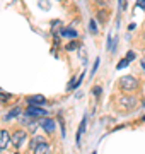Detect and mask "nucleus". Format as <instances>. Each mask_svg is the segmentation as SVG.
Here are the masks:
<instances>
[{
	"label": "nucleus",
	"mask_w": 145,
	"mask_h": 154,
	"mask_svg": "<svg viewBox=\"0 0 145 154\" xmlns=\"http://www.w3.org/2000/svg\"><path fill=\"white\" fill-rule=\"evenodd\" d=\"M80 57H82V62L85 63V62H87V58H85V50H84V48L80 50Z\"/></svg>",
	"instance_id": "f3484780"
},
{
	"label": "nucleus",
	"mask_w": 145,
	"mask_h": 154,
	"mask_svg": "<svg viewBox=\"0 0 145 154\" xmlns=\"http://www.w3.org/2000/svg\"><path fill=\"white\" fill-rule=\"evenodd\" d=\"M144 120H145V116H144Z\"/></svg>",
	"instance_id": "a878e982"
},
{
	"label": "nucleus",
	"mask_w": 145,
	"mask_h": 154,
	"mask_svg": "<svg viewBox=\"0 0 145 154\" xmlns=\"http://www.w3.org/2000/svg\"><path fill=\"white\" fill-rule=\"evenodd\" d=\"M12 144H14V147H22V144H24V140L28 139V135H26V132L24 130H16V132L12 134Z\"/></svg>",
	"instance_id": "f03ea898"
},
{
	"label": "nucleus",
	"mask_w": 145,
	"mask_h": 154,
	"mask_svg": "<svg viewBox=\"0 0 145 154\" xmlns=\"http://www.w3.org/2000/svg\"><path fill=\"white\" fill-rule=\"evenodd\" d=\"M89 31L92 34H97V29H96V22L92 21V19H90V22H89Z\"/></svg>",
	"instance_id": "ddd939ff"
},
{
	"label": "nucleus",
	"mask_w": 145,
	"mask_h": 154,
	"mask_svg": "<svg viewBox=\"0 0 145 154\" xmlns=\"http://www.w3.org/2000/svg\"><path fill=\"white\" fill-rule=\"evenodd\" d=\"M61 34H63V36H67V38H75V36H77V31H75V29H61Z\"/></svg>",
	"instance_id": "9d476101"
},
{
	"label": "nucleus",
	"mask_w": 145,
	"mask_h": 154,
	"mask_svg": "<svg viewBox=\"0 0 145 154\" xmlns=\"http://www.w3.org/2000/svg\"><path fill=\"white\" fill-rule=\"evenodd\" d=\"M97 67H99V60H96V63H94V69H92V74L96 72V69H97Z\"/></svg>",
	"instance_id": "412c9836"
},
{
	"label": "nucleus",
	"mask_w": 145,
	"mask_h": 154,
	"mask_svg": "<svg viewBox=\"0 0 145 154\" xmlns=\"http://www.w3.org/2000/svg\"><path fill=\"white\" fill-rule=\"evenodd\" d=\"M114 45H116V39L113 38V34H109V38H108V48L113 51L114 50Z\"/></svg>",
	"instance_id": "9b49d317"
},
{
	"label": "nucleus",
	"mask_w": 145,
	"mask_h": 154,
	"mask_svg": "<svg viewBox=\"0 0 145 154\" xmlns=\"http://www.w3.org/2000/svg\"><path fill=\"white\" fill-rule=\"evenodd\" d=\"M97 16H99V21H101V22H104V12H99Z\"/></svg>",
	"instance_id": "aec40b11"
},
{
	"label": "nucleus",
	"mask_w": 145,
	"mask_h": 154,
	"mask_svg": "<svg viewBox=\"0 0 145 154\" xmlns=\"http://www.w3.org/2000/svg\"><path fill=\"white\" fill-rule=\"evenodd\" d=\"M39 125L43 127V130L48 132V134H51L55 130V122L51 120V118H41V120H39Z\"/></svg>",
	"instance_id": "20e7f679"
},
{
	"label": "nucleus",
	"mask_w": 145,
	"mask_h": 154,
	"mask_svg": "<svg viewBox=\"0 0 145 154\" xmlns=\"http://www.w3.org/2000/svg\"><path fill=\"white\" fill-rule=\"evenodd\" d=\"M28 113L31 116H45L46 115V111L43 110V108H39V105H33V103H31V106L28 108Z\"/></svg>",
	"instance_id": "39448f33"
},
{
	"label": "nucleus",
	"mask_w": 145,
	"mask_h": 154,
	"mask_svg": "<svg viewBox=\"0 0 145 154\" xmlns=\"http://www.w3.org/2000/svg\"><path fill=\"white\" fill-rule=\"evenodd\" d=\"M7 98H10L7 93H4V91H0V99H7Z\"/></svg>",
	"instance_id": "a211bd4d"
},
{
	"label": "nucleus",
	"mask_w": 145,
	"mask_h": 154,
	"mask_svg": "<svg viewBox=\"0 0 145 154\" xmlns=\"http://www.w3.org/2000/svg\"><path fill=\"white\" fill-rule=\"evenodd\" d=\"M94 94H96V96H99V94H101V88H96L94 89Z\"/></svg>",
	"instance_id": "4be33fe9"
},
{
	"label": "nucleus",
	"mask_w": 145,
	"mask_h": 154,
	"mask_svg": "<svg viewBox=\"0 0 145 154\" xmlns=\"http://www.w3.org/2000/svg\"><path fill=\"white\" fill-rule=\"evenodd\" d=\"M9 139H10V135H9V132H7V130H2V132H0V147H2V149L7 147Z\"/></svg>",
	"instance_id": "0eeeda50"
},
{
	"label": "nucleus",
	"mask_w": 145,
	"mask_h": 154,
	"mask_svg": "<svg viewBox=\"0 0 145 154\" xmlns=\"http://www.w3.org/2000/svg\"><path fill=\"white\" fill-rule=\"evenodd\" d=\"M51 149H50V146L43 140V142H39V144H36L34 146V152H38V154H48Z\"/></svg>",
	"instance_id": "423d86ee"
},
{
	"label": "nucleus",
	"mask_w": 145,
	"mask_h": 154,
	"mask_svg": "<svg viewBox=\"0 0 145 154\" xmlns=\"http://www.w3.org/2000/svg\"><path fill=\"white\" fill-rule=\"evenodd\" d=\"M97 4H108V0H96Z\"/></svg>",
	"instance_id": "5701e85b"
},
{
	"label": "nucleus",
	"mask_w": 145,
	"mask_h": 154,
	"mask_svg": "<svg viewBox=\"0 0 145 154\" xmlns=\"http://www.w3.org/2000/svg\"><path fill=\"white\" fill-rule=\"evenodd\" d=\"M137 79L132 75H123L121 79H120V88L123 89V91H133V89H137Z\"/></svg>",
	"instance_id": "f257e3e1"
},
{
	"label": "nucleus",
	"mask_w": 145,
	"mask_h": 154,
	"mask_svg": "<svg viewBox=\"0 0 145 154\" xmlns=\"http://www.w3.org/2000/svg\"><path fill=\"white\" fill-rule=\"evenodd\" d=\"M0 151H2V147H0Z\"/></svg>",
	"instance_id": "393cba45"
},
{
	"label": "nucleus",
	"mask_w": 145,
	"mask_h": 154,
	"mask_svg": "<svg viewBox=\"0 0 145 154\" xmlns=\"http://www.w3.org/2000/svg\"><path fill=\"white\" fill-rule=\"evenodd\" d=\"M19 113H21V108H14V110H12L10 113H9V115L5 116V118H7V120H10V118H14V116H17Z\"/></svg>",
	"instance_id": "f8f14e48"
},
{
	"label": "nucleus",
	"mask_w": 145,
	"mask_h": 154,
	"mask_svg": "<svg viewBox=\"0 0 145 154\" xmlns=\"http://www.w3.org/2000/svg\"><path fill=\"white\" fill-rule=\"evenodd\" d=\"M77 46H78V45H77V41H73V43H70V45L67 46V50H75Z\"/></svg>",
	"instance_id": "dca6fc26"
},
{
	"label": "nucleus",
	"mask_w": 145,
	"mask_h": 154,
	"mask_svg": "<svg viewBox=\"0 0 145 154\" xmlns=\"http://www.w3.org/2000/svg\"><path fill=\"white\" fill-rule=\"evenodd\" d=\"M135 106H137V99H135L133 96H123V98L120 99V108H123L125 111L133 110Z\"/></svg>",
	"instance_id": "7ed1b4c3"
},
{
	"label": "nucleus",
	"mask_w": 145,
	"mask_h": 154,
	"mask_svg": "<svg viewBox=\"0 0 145 154\" xmlns=\"http://www.w3.org/2000/svg\"><path fill=\"white\" fill-rule=\"evenodd\" d=\"M128 63H130L128 58H123V60H120V63H118V70H120V69H123V67H126Z\"/></svg>",
	"instance_id": "4468645a"
},
{
	"label": "nucleus",
	"mask_w": 145,
	"mask_h": 154,
	"mask_svg": "<svg viewBox=\"0 0 145 154\" xmlns=\"http://www.w3.org/2000/svg\"><path fill=\"white\" fill-rule=\"evenodd\" d=\"M135 57H137V55H135V51H128V53H126V58H128L130 62L135 60Z\"/></svg>",
	"instance_id": "2eb2a0df"
},
{
	"label": "nucleus",
	"mask_w": 145,
	"mask_h": 154,
	"mask_svg": "<svg viewBox=\"0 0 145 154\" xmlns=\"http://www.w3.org/2000/svg\"><path fill=\"white\" fill-rule=\"evenodd\" d=\"M138 2V7H142V9H145V0H137Z\"/></svg>",
	"instance_id": "6ab92c4d"
},
{
	"label": "nucleus",
	"mask_w": 145,
	"mask_h": 154,
	"mask_svg": "<svg viewBox=\"0 0 145 154\" xmlns=\"http://www.w3.org/2000/svg\"><path fill=\"white\" fill-rule=\"evenodd\" d=\"M29 103H33V105H45L46 98L41 96V94H36V96H31V98H29Z\"/></svg>",
	"instance_id": "6e6552de"
},
{
	"label": "nucleus",
	"mask_w": 145,
	"mask_h": 154,
	"mask_svg": "<svg viewBox=\"0 0 145 154\" xmlns=\"http://www.w3.org/2000/svg\"><path fill=\"white\" fill-rule=\"evenodd\" d=\"M85 127H87V118H84L82 120V123H80V128H78V132H77V142L80 144V137H82V134L85 132Z\"/></svg>",
	"instance_id": "1a4fd4ad"
},
{
	"label": "nucleus",
	"mask_w": 145,
	"mask_h": 154,
	"mask_svg": "<svg viewBox=\"0 0 145 154\" xmlns=\"http://www.w3.org/2000/svg\"><path fill=\"white\" fill-rule=\"evenodd\" d=\"M142 67H144V69H145V58H144V60H142Z\"/></svg>",
	"instance_id": "b1692460"
}]
</instances>
